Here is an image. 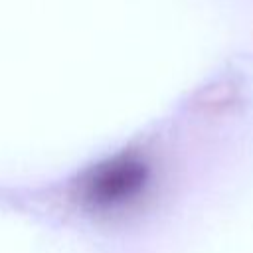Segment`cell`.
<instances>
[{
	"instance_id": "cell-1",
	"label": "cell",
	"mask_w": 253,
	"mask_h": 253,
	"mask_svg": "<svg viewBox=\"0 0 253 253\" xmlns=\"http://www.w3.org/2000/svg\"><path fill=\"white\" fill-rule=\"evenodd\" d=\"M154 186V168L140 152H121L89 168L73 198L95 215L115 217L140 208Z\"/></svg>"
}]
</instances>
